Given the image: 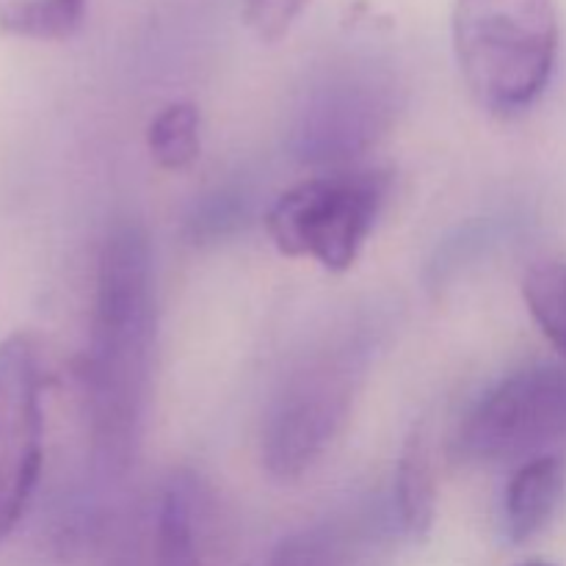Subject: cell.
Masks as SVG:
<instances>
[{
    "label": "cell",
    "instance_id": "6da1fadb",
    "mask_svg": "<svg viewBox=\"0 0 566 566\" xmlns=\"http://www.w3.org/2000/svg\"><path fill=\"white\" fill-rule=\"evenodd\" d=\"M155 276L147 232L122 221L105 235L94 291L86 390L108 468L125 470L142 437L155 354Z\"/></svg>",
    "mask_w": 566,
    "mask_h": 566
},
{
    "label": "cell",
    "instance_id": "7a4b0ae2",
    "mask_svg": "<svg viewBox=\"0 0 566 566\" xmlns=\"http://www.w3.org/2000/svg\"><path fill=\"white\" fill-rule=\"evenodd\" d=\"M556 0H457L453 53L475 103L517 116L545 94L558 59Z\"/></svg>",
    "mask_w": 566,
    "mask_h": 566
},
{
    "label": "cell",
    "instance_id": "3957f363",
    "mask_svg": "<svg viewBox=\"0 0 566 566\" xmlns=\"http://www.w3.org/2000/svg\"><path fill=\"white\" fill-rule=\"evenodd\" d=\"M368 359V326H359L332 335L287 370L260 431V457L274 479H298L329 451L346 429Z\"/></svg>",
    "mask_w": 566,
    "mask_h": 566
},
{
    "label": "cell",
    "instance_id": "277c9868",
    "mask_svg": "<svg viewBox=\"0 0 566 566\" xmlns=\"http://www.w3.org/2000/svg\"><path fill=\"white\" fill-rule=\"evenodd\" d=\"M390 171L343 169L310 177L276 197L265 230L285 258H304L326 271H348L368 243L387 197Z\"/></svg>",
    "mask_w": 566,
    "mask_h": 566
},
{
    "label": "cell",
    "instance_id": "5b68a950",
    "mask_svg": "<svg viewBox=\"0 0 566 566\" xmlns=\"http://www.w3.org/2000/svg\"><path fill=\"white\" fill-rule=\"evenodd\" d=\"M566 440V368L528 365L497 381L459 426L453 453L473 464L528 462Z\"/></svg>",
    "mask_w": 566,
    "mask_h": 566
},
{
    "label": "cell",
    "instance_id": "8992f818",
    "mask_svg": "<svg viewBox=\"0 0 566 566\" xmlns=\"http://www.w3.org/2000/svg\"><path fill=\"white\" fill-rule=\"evenodd\" d=\"M396 116V81L370 64L329 72L304 99L293 149L307 164H348L374 147Z\"/></svg>",
    "mask_w": 566,
    "mask_h": 566
},
{
    "label": "cell",
    "instance_id": "52a82bcc",
    "mask_svg": "<svg viewBox=\"0 0 566 566\" xmlns=\"http://www.w3.org/2000/svg\"><path fill=\"white\" fill-rule=\"evenodd\" d=\"M44 368L33 337L0 340V545L25 517L42 473Z\"/></svg>",
    "mask_w": 566,
    "mask_h": 566
},
{
    "label": "cell",
    "instance_id": "ba28073f",
    "mask_svg": "<svg viewBox=\"0 0 566 566\" xmlns=\"http://www.w3.org/2000/svg\"><path fill=\"white\" fill-rule=\"evenodd\" d=\"M155 566H227L216 501L191 470H177L160 492Z\"/></svg>",
    "mask_w": 566,
    "mask_h": 566
},
{
    "label": "cell",
    "instance_id": "9c48e42d",
    "mask_svg": "<svg viewBox=\"0 0 566 566\" xmlns=\"http://www.w3.org/2000/svg\"><path fill=\"white\" fill-rule=\"evenodd\" d=\"M564 492L562 459L545 457L528 459L514 470L503 495V534L512 545L534 539L556 514Z\"/></svg>",
    "mask_w": 566,
    "mask_h": 566
},
{
    "label": "cell",
    "instance_id": "30bf717a",
    "mask_svg": "<svg viewBox=\"0 0 566 566\" xmlns=\"http://www.w3.org/2000/svg\"><path fill=\"white\" fill-rule=\"evenodd\" d=\"M396 506L403 531L412 539L429 536L437 514V475L426 426H415V431L403 442L396 470Z\"/></svg>",
    "mask_w": 566,
    "mask_h": 566
},
{
    "label": "cell",
    "instance_id": "8fae6325",
    "mask_svg": "<svg viewBox=\"0 0 566 566\" xmlns=\"http://www.w3.org/2000/svg\"><path fill=\"white\" fill-rule=\"evenodd\" d=\"M88 0H0V33L31 42H64L81 31Z\"/></svg>",
    "mask_w": 566,
    "mask_h": 566
},
{
    "label": "cell",
    "instance_id": "7c38bea8",
    "mask_svg": "<svg viewBox=\"0 0 566 566\" xmlns=\"http://www.w3.org/2000/svg\"><path fill=\"white\" fill-rule=\"evenodd\" d=\"M147 147L166 171H182L202 149V116L193 103H169L147 127Z\"/></svg>",
    "mask_w": 566,
    "mask_h": 566
},
{
    "label": "cell",
    "instance_id": "4fadbf2b",
    "mask_svg": "<svg viewBox=\"0 0 566 566\" xmlns=\"http://www.w3.org/2000/svg\"><path fill=\"white\" fill-rule=\"evenodd\" d=\"M523 298L531 318L566 357V263H539L523 276Z\"/></svg>",
    "mask_w": 566,
    "mask_h": 566
},
{
    "label": "cell",
    "instance_id": "5bb4252c",
    "mask_svg": "<svg viewBox=\"0 0 566 566\" xmlns=\"http://www.w3.org/2000/svg\"><path fill=\"white\" fill-rule=\"evenodd\" d=\"M269 566H348L346 547L326 531L296 534L282 542Z\"/></svg>",
    "mask_w": 566,
    "mask_h": 566
},
{
    "label": "cell",
    "instance_id": "9a60e30c",
    "mask_svg": "<svg viewBox=\"0 0 566 566\" xmlns=\"http://www.w3.org/2000/svg\"><path fill=\"white\" fill-rule=\"evenodd\" d=\"M313 0H247L243 20L260 42H280Z\"/></svg>",
    "mask_w": 566,
    "mask_h": 566
},
{
    "label": "cell",
    "instance_id": "2e32d148",
    "mask_svg": "<svg viewBox=\"0 0 566 566\" xmlns=\"http://www.w3.org/2000/svg\"><path fill=\"white\" fill-rule=\"evenodd\" d=\"M520 566H556V564H551V562H525V564H520Z\"/></svg>",
    "mask_w": 566,
    "mask_h": 566
}]
</instances>
